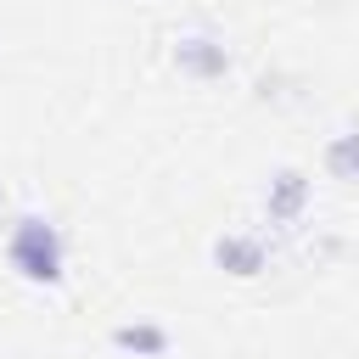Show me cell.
<instances>
[{
  "label": "cell",
  "instance_id": "6da1fadb",
  "mask_svg": "<svg viewBox=\"0 0 359 359\" xmlns=\"http://www.w3.org/2000/svg\"><path fill=\"white\" fill-rule=\"evenodd\" d=\"M6 264H11L17 280L56 292V286L67 280V241H62V230H56L45 213H22V219L6 230Z\"/></svg>",
  "mask_w": 359,
  "mask_h": 359
},
{
  "label": "cell",
  "instance_id": "7a4b0ae2",
  "mask_svg": "<svg viewBox=\"0 0 359 359\" xmlns=\"http://www.w3.org/2000/svg\"><path fill=\"white\" fill-rule=\"evenodd\" d=\"M168 56H174V67H180L185 79H196V84H219V79L230 73V39H224L213 22H185V28H174Z\"/></svg>",
  "mask_w": 359,
  "mask_h": 359
},
{
  "label": "cell",
  "instance_id": "3957f363",
  "mask_svg": "<svg viewBox=\"0 0 359 359\" xmlns=\"http://www.w3.org/2000/svg\"><path fill=\"white\" fill-rule=\"evenodd\" d=\"M309 202H314V180H309L297 163H286V168L269 174V185H264V219H269V224L297 230L303 213H309Z\"/></svg>",
  "mask_w": 359,
  "mask_h": 359
},
{
  "label": "cell",
  "instance_id": "277c9868",
  "mask_svg": "<svg viewBox=\"0 0 359 359\" xmlns=\"http://www.w3.org/2000/svg\"><path fill=\"white\" fill-rule=\"evenodd\" d=\"M208 258L236 280H258L269 269V241H264V230H224V236H213Z\"/></svg>",
  "mask_w": 359,
  "mask_h": 359
},
{
  "label": "cell",
  "instance_id": "5b68a950",
  "mask_svg": "<svg viewBox=\"0 0 359 359\" xmlns=\"http://www.w3.org/2000/svg\"><path fill=\"white\" fill-rule=\"evenodd\" d=\"M107 342H112L123 359H168L174 331H168L163 320H118V325L107 331Z\"/></svg>",
  "mask_w": 359,
  "mask_h": 359
},
{
  "label": "cell",
  "instance_id": "8992f818",
  "mask_svg": "<svg viewBox=\"0 0 359 359\" xmlns=\"http://www.w3.org/2000/svg\"><path fill=\"white\" fill-rule=\"evenodd\" d=\"M320 163H325V174H331V180L359 185V129H337V135L320 146Z\"/></svg>",
  "mask_w": 359,
  "mask_h": 359
},
{
  "label": "cell",
  "instance_id": "52a82bcc",
  "mask_svg": "<svg viewBox=\"0 0 359 359\" xmlns=\"http://www.w3.org/2000/svg\"><path fill=\"white\" fill-rule=\"evenodd\" d=\"M0 213H6V191H0Z\"/></svg>",
  "mask_w": 359,
  "mask_h": 359
}]
</instances>
